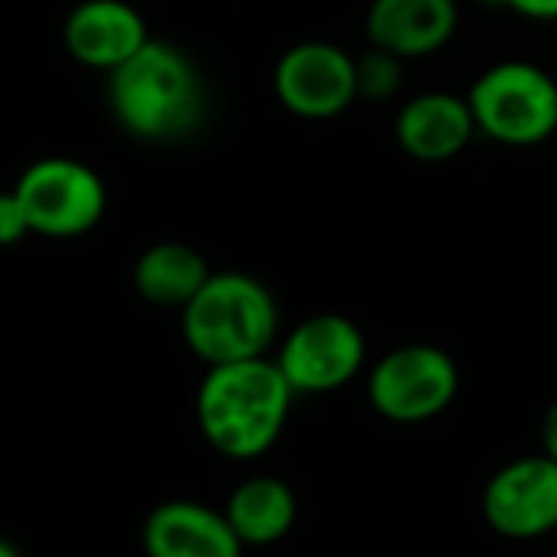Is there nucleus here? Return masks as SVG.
<instances>
[{
  "instance_id": "a211bd4d",
  "label": "nucleus",
  "mask_w": 557,
  "mask_h": 557,
  "mask_svg": "<svg viewBox=\"0 0 557 557\" xmlns=\"http://www.w3.org/2000/svg\"><path fill=\"white\" fill-rule=\"evenodd\" d=\"M493 7H509L532 20H557V0H486Z\"/></svg>"
},
{
  "instance_id": "f8f14e48",
  "label": "nucleus",
  "mask_w": 557,
  "mask_h": 557,
  "mask_svg": "<svg viewBox=\"0 0 557 557\" xmlns=\"http://www.w3.org/2000/svg\"><path fill=\"white\" fill-rule=\"evenodd\" d=\"M460 23L457 0H372L366 13L369 46L398 59H424L444 49Z\"/></svg>"
},
{
  "instance_id": "dca6fc26",
  "label": "nucleus",
  "mask_w": 557,
  "mask_h": 557,
  "mask_svg": "<svg viewBox=\"0 0 557 557\" xmlns=\"http://www.w3.org/2000/svg\"><path fill=\"white\" fill-rule=\"evenodd\" d=\"M401 65L405 59L385 52V49H369L366 55L356 59V88L359 98H372V101H385L401 88Z\"/></svg>"
},
{
  "instance_id": "6e6552de",
  "label": "nucleus",
  "mask_w": 557,
  "mask_h": 557,
  "mask_svg": "<svg viewBox=\"0 0 557 557\" xmlns=\"http://www.w3.org/2000/svg\"><path fill=\"white\" fill-rule=\"evenodd\" d=\"M277 101L307 121H330L349 111L359 98L356 59L323 39H307L290 46L274 65Z\"/></svg>"
},
{
  "instance_id": "9b49d317",
  "label": "nucleus",
  "mask_w": 557,
  "mask_h": 557,
  "mask_svg": "<svg viewBox=\"0 0 557 557\" xmlns=\"http://www.w3.org/2000/svg\"><path fill=\"white\" fill-rule=\"evenodd\" d=\"M62 39L75 62L98 72H114L150 36L144 16L127 0H82L69 13Z\"/></svg>"
},
{
  "instance_id": "7ed1b4c3",
  "label": "nucleus",
  "mask_w": 557,
  "mask_h": 557,
  "mask_svg": "<svg viewBox=\"0 0 557 557\" xmlns=\"http://www.w3.org/2000/svg\"><path fill=\"white\" fill-rule=\"evenodd\" d=\"M277 323L274 294L242 271L209 274L183 307V339L206 366L264 356L274 346Z\"/></svg>"
},
{
  "instance_id": "1a4fd4ad",
  "label": "nucleus",
  "mask_w": 557,
  "mask_h": 557,
  "mask_svg": "<svg viewBox=\"0 0 557 557\" xmlns=\"http://www.w3.org/2000/svg\"><path fill=\"white\" fill-rule=\"evenodd\" d=\"M486 525L509 542L545 539L557 529V463L545 454L506 463L483 490Z\"/></svg>"
},
{
  "instance_id": "2eb2a0df",
  "label": "nucleus",
  "mask_w": 557,
  "mask_h": 557,
  "mask_svg": "<svg viewBox=\"0 0 557 557\" xmlns=\"http://www.w3.org/2000/svg\"><path fill=\"white\" fill-rule=\"evenodd\" d=\"M209 261L183 242H157L134 264V287L153 307L183 310L209 281Z\"/></svg>"
},
{
  "instance_id": "39448f33",
  "label": "nucleus",
  "mask_w": 557,
  "mask_h": 557,
  "mask_svg": "<svg viewBox=\"0 0 557 557\" xmlns=\"http://www.w3.org/2000/svg\"><path fill=\"white\" fill-rule=\"evenodd\" d=\"M13 193L26 212L29 232L46 238L88 235L108 209L104 180L72 157H42L29 163Z\"/></svg>"
},
{
  "instance_id": "9d476101",
  "label": "nucleus",
  "mask_w": 557,
  "mask_h": 557,
  "mask_svg": "<svg viewBox=\"0 0 557 557\" xmlns=\"http://www.w3.org/2000/svg\"><path fill=\"white\" fill-rule=\"evenodd\" d=\"M476 134V121L467 95L421 91L408 98L395 117L398 147L418 163H447L467 150Z\"/></svg>"
},
{
  "instance_id": "f3484780",
  "label": "nucleus",
  "mask_w": 557,
  "mask_h": 557,
  "mask_svg": "<svg viewBox=\"0 0 557 557\" xmlns=\"http://www.w3.org/2000/svg\"><path fill=\"white\" fill-rule=\"evenodd\" d=\"M29 235V222L26 212L16 199V193H0V248H10L16 242H23Z\"/></svg>"
},
{
  "instance_id": "4468645a",
  "label": "nucleus",
  "mask_w": 557,
  "mask_h": 557,
  "mask_svg": "<svg viewBox=\"0 0 557 557\" xmlns=\"http://www.w3.org/2000/svg\"><path fill=\"white\" fill-rule=\"evenodd\" d=\"M222 512L242 545L268 548L290 535L297 522V496L277 476H251L228 496Z\"/></svg>"
},
{
  "instance_id": "f03ea898",
  "label": "nucleus",
  "mask_w": 557,
  "mask_h": 557,
  "mask_svg": "<svg viewBox=\"0 0 557 557\" xmlns=\"http://www.w3.org/2000/svg\"><path fill=\"white\" fill-rule=\"evenodd\" d=\"M108 104L131 137L166 144L202 124L206 85L183 49L147 39L124 65L108 72Z\"/></svg>"
},
{
  "instance_id": "423d86ee",
  "label": "nucleus",
  "mask_w": 557,
  "mask_h": 557,
  "mask_svg": "<svg viewBox=\"0 0 557 557\" xmlns=\"http://www.w3.org/2000/svg\"><path fill=\"white\" fill-rule=\"evenodd\" d=\"M369 405L395 424H424L444 414L460 392V369L450 352L431 343H408L385 352L369 372Z\"/></svg>"
},
{
  "instance_id": "6ab92c4d",
  "label": "nucleus",
  "mask_w": 557,
  "mask_h": 557,
  "mask_svg": "<svg viewBox=\"0 0 557 557\" xmlns=\"http://www.w3.org/2000/svg\"><path fill=\"white\" fill-rule=\"evenodd\" d=\"M542 454L557 463V401L542 418Z\"/></svg>"
},
{
  "instance_id": "f257e3e1",
  "label": "nucleus",
  "mask_w": 557,
  "mask_h": 557,
  "mask_svg": "<svg viewBox=\"0 0 557 557\" xmlns=\"http://www.w3.org/2000/svg\"><path fill=\"white\" fill-rule=\"evenodd\" d=\"M294 388L268 356L209 366L196 392V421L212 450L228 460L268 454L287 428Z\"/></svg>"
},
{
  "instance_id": "ddd939ff",
  "label": "nucleus",
  "mask_w": 557,
  "mask_h": 557,
  "mask_svg": "<svg viewBox=\"0 0 557 557\" xmlns=\"http://www.w3.org/2000/svg\"><path fill=\"white\" fill-rule=\"evenodd\" d=\"M225 512L193 499L160 503L144 522L147 557H242Z\"/></svg>"
},
{
  "instance_id": "20e7f679",
  "label": "nucleus",
  "mask_w": 557,
  "mask_h": 557,
  "mask_svg": "<svg viewBox=\"0 0 557 557\" xmlns=\"http://www.w3.org/2000/svg\"><path fill=\"white\" fill-rule=\"evenodd\" d=\"M476 134L506 147H535L557 131V78L535 62L490 65L467 91Z\"/></svg>"
},
{
  "instance_id": "aec40b11",
  "label": "nucleus",
  "mask_w": 557,
  "mask_h": 557,
  "mask_svg": "<svg viewBox=\"0 0 557 557\" xmlns=\"http://www.w3.org/2000/svg\"><path fill=\"white\" fill-rule=\"evenodd\" d=\"M0 557H23V555H20V548H16L13 542H7V539L0 535Z\"/></svg>"
},
{
  "instance_id": "0eeeda50",
  "label": "nucleus",
  "mask_w": 557,
  "mask_h": 557,
  "mask_svg": "<svg viewBox=\"0 0 557 557\" xmlns=\"http://www.w3.org/2000/svg\"><path fill=\"white\" fill-rule=\"evenodd\" d=\"M274 362L294 395H326L362 372L366 336L343 313H317L287 333Z\"/></svg>"
}]
</instances>
